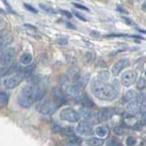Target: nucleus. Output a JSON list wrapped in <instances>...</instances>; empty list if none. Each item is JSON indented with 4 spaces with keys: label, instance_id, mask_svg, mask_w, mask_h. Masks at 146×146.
<instances>
[{
    "label": "nucleus",
    "instance_id": "obj_1",
    "mask_svg": "<svg viewBox=\"0 0 146 146\" xmlns=\"http://www.w3.org/2000/svg\"><path fill=\"white\" fill-rule=\"evenodd\" d=\"M45 90L39 86L29 85L23 88L20 95L18 96V104L23 108H29L35 102L43 98Z\"/></svg>",
    "mask_w": 146,
    "mask_h": 146
},
{
    "label": "nucleus",
    "instance_id": "obj_2",
    "mask_svg": "<svg viewBox=\"0 0 146 146\" xmlns=\"http://www.w3.org/2000/svg\"><path fill=\"white\" fill-rule=\"evenodd\" d=\"M91 92L96 98L102 100H113L117 98L118 91L111 85L105 82L96 80L91 85Z\"/></svg>",
    "mask_w": 146,
    "mask_h": 146
},
{
    "label": "nucleus",
    "instance_id": "obj_3",
    "mask_svg": "<svg viewBox=\"0 0 146 146\" xmlns=\"http://www.w3.org/2000/svg\"><path fill=\"white\" fill-rule=\"evenodd\" d=\"M14 57H15V50H14V48H8L1 50V58H0L1 70L7 68L11 65L13 62Z\"/></svg>",
    "mask_w": 146,
    "mask_h": 146
},
{
    "label": "nucleus",
    "instance_id": "obj_4",
    "mask_svg": "<svg viewBox=\"0 0 146 146\" xmlns=\"http://www.w3.org/2000/svg\"><path fill=\"white\" fill-rule=\"evenodd\" d=\"M59 117L62 121H66L68 122H77L80 119V115L74 109L65 108L62 109L59 112Z\"/></svg>",
    "mask_w": 146,
    "mask_h": 146
},
{
    "label": "nucleus",
    "instance_id": "obj_5",
    "mask_svg": "<svg viewBox=\"0 0 146 146\" xmlns=\"http://www.w3.org/2000/svg\"><path fill=\"white\" fill-rule=\"evenodd\" d=\"M57 108H58V104L56 102L47 100L39 104L38 111L43 115H51L52 113L55 112Z\"/></svg>",
    "mask_w": 146,
    "mask_h": 146
},
{
    "label": "nucleus",
    "instance_id": "obj_6",
    "mask_svg": "<svg viewBox=\"0 0 146 146\" xmlns=\"http://www.w3.org/2000/svg\"><path fill=\"white\" fill-rule=\"evenodd\" d=\"M137 80V72L135 70H128L121 75V84L125 87H130L135 83Z\"/></svg>",
    "mask_w": 146,
    "mask_h": 146
},
{
    "label": "nucleus",
    "instance_id": "obj_7",
    "mask_svg": "<svg viewBox=\"0 0 146 146\" xmlns=\"http://www.w3.org/2000/svg\"><path fill=\"white\" fill-rule=\"evenodd\" d=\"M23 78L24 77L21 74L12 75L10 77L7 78V79L4 80V85L7 89H14L21 83L23 80Z\"/></svg>",
    "mask_w": 146,
    "mask_h": 146
},
{
    "label": "nucleus",
    "instance_id": "obj_8",
    "mask_svg": "<svg viewBox=\"0 0 146 146\" xmlns=\"http://www.w3.org/2000/svg\"><path fill=\"white\" fill-rule=\"evenodd\" d=\"M77 131H78V133L80 135L88 136L93 133V129H92V126H91L90 123L80 122L79 123V125L77 126Z\"/></svg>",
    "mask_w": 146,
    "mask_h": 146
},
{
    "label": "nucleus",
    "instance_id": "obj_9",
    "mask_svg": "<svg viewBox=\"0 0 146 146\" xmlns=\"http://www.w3.org/2000/svg\"><path fill=\"white\" fill-rule=\"evenodd\" d=\"M128 65H129V59L127 58H124L122 59H120L119 61H117L114 65L112 66V68H111V72L113 75H118L119 73H120L123 68H126Z\"/></svg>",
    "mask_w": 146,
    "mask_h": 146
},
{
    "label": "nucleus",
    "instance_id": "obj_10",
    "mask_svg": "<svg viewBox=\"0 0 146 146\" xmlns=\"http://www.w3.org/2000/svg\"><path fill=\"white\" fill-rule=\"evenodd\" d=\"M68 93L70 94V96L72 97V99H74L77 102H82L83 100V97H82V93H81V90L80 89V87L76 86H70V88L68 90Z\"/></svg>",
    "mask_w": 146,
    "mask_h": 146
},
{
    "label": "nucleus",
    "instance_id": "obj_11",
    "mask_svg": "<svg viewBox=\"0 0 146 146\" xmlns=\"http://www.w3.org/2000/svg\"><path fill=\"white\" fill-rule=\"evenodd\" d=\"M113 113H114L113 110L109 109V108H104V109H102L98 112L97 117L100 121H108L113 116Z\"/></svg>",
    "mask_w": 146,
    "mask_h": 146
},
{
    "label": "nucleus",
    "instance_id": "obj_12",
    "mask_svg": "<svg viewBox=\"0 0 146 146\" xmlns=\"http://www.w3.org/2000/svg\"><path fill=\"white\" fill-rule=\"evenodd\" d=\"M89 80H90V74H78L77 77L75 78V81L77 82V86L78 87H81V88H83L85 87L87 84H88L89 82Z\"/></svg>",
    "mask_w": 146,
    "mask_h": 146
},
{
    "label": "nucleus",
    "instance_id": "obj_13",
    "mask_svg": "<svg viewBox=\"0 0 146 146\" xmlns=\"http://www.w3.org/2000/svg\"><path fill=\"white\" fill-rule=\"evenodd\" d=\"M13 41L12 35L9 32H1V49L3 50L4 48H6Z\"/></svg>",
    "mask_w": 146,
    "mask_h": 146
},
{
    "label": "nucleus",
    "instance_id": "obj_14",
    "mask_svg": "<svg viewBox=\"0 0 146 146\" xmlns=\"http://www.w3.org/2000/svg\"><path fill=\"white\" fill-rule=\"evenodd\" d=\"M126 108H127V111L131 114H136L141 111V105H140L136 100H132V102H130L127 104Z\"/></svg>",
    "mask_w": 146,
    "mask_h": 146
},
{
    "label": "nucleus",
    "instance_id": "obj_15",
    "mask_svg": "<svg viewBox=\"0 0 146 146\" xmlns=\"http://www.w3.org/2000/svg\"><path fill=\"white\" fill-rule=\"evenodd\" d=\"M80 115L82 116V118L85 119L87 121H90V120H92L94 118V113L92 112L90 109L88 108H82L80 110Z\"/></svg>",
    "mask_w": 146,
    "mask_h": 146
},
{
    "label": "nucleus",
    "instance_id": "obj_16",
    "mask_svg": "<svg viewBox=\"0 0 146 146\" xmlns=\"http://www.w3.org/2000/svg\"><path fill=\"white\" fill-rule=\"evenodd\" d=\"M86 143L90 146H102L104 143V140L99 138H91L86 141Z\"/></svg>",
    "mask_w": 146,
    "mask_h": 146
},
{
    "label": "nucleus",
    "instance_id": "obj_17",
    "mask_svg": "<svg viewBox=\"0 0 146 146\" xmlns=\"http://www.w3.org/2000/svg\"><path fill=\"white\" fill-rule=\"evenodd\" d=\"M32 61V56L29 53H24L21 55L20 57V62L23 65H29V64Z\"/></svg>",
    "mask_w": 146,
    "mask_h": 146
},
{
    "label": "nucleus",
    "instance_id": "obj_18",
    "mask_svg": "<svg viewBox=\"0 0 146 146\" xmlns=\"http://www.w3.org/2000/svg\"><path fill=\"white\" fill-rule=\"evenodd\" d=\"M95 131H96V133H97V135L99 137H102V138H103V137H105L108 134V129H107V127H105V126H98L95 129Z\"/></svg>",
    "mask_w": 146,
    "mask_h": 146
},
{
    "label": "nucleus",
    "instance_id": "obj_19",
    "mask_svg": "<svg viewBox=\"0 0 146 146\" xmlns=\"http://www.w3.org/2000/svg\"><path fill=\"white\" fill-rule=\"evenodd\" d=\"M137 96H138V94H136L134 90H128L124 96V100L130 102H132L134 99L136 100Z\"/></svg>",
    "mask_w": 146,
    "mask_h": 146
},
{
    "label": "nucleus",
    "instance_id": "obj_20",
    "mask_svg": "<svg viewBox=\"0 0 146 146\" xmlns=\"http://www.w3.org/2000/svg\"><path fill=\"white\" fill-rule=\"evenodd\" d=\"M82 103L84 105V108H88V109H92L95 106L94 103L92 102V100L88 97L83 98V100H82Z\"/></svg>",
    "mask_w": 146,
    "mask_h": 146
},
{
    "label": "nucleus",
    "instance_id": "obj_21",
    "mask_svg": "<svg viewBox=\"0 0 146 146\" xmlns=\"http://www.w3.org/2000/svg\"><path fill=\"white\" fill-rule=\"evenodd\" d=\"M98 78H99V80L100 81H105L107 80L109 78H110V74L108 71H100L98 73Z\"/></svg>",
    "mask_w": 146,
    "mask_h": 146
},
{
    "label": "nucleus",
    "instance_id": "obj_22",
    "mask_svg": "<svg viewBox=\"0 0 146 146\" xmlns=\"http://www.w3.org/2000/svg\"><path fill=\"white\" fill-rule=\"evenodd\" d=\"M7 100H8V94L6 92H1V94H0V102H1V105L7 104Z\"/></svg>",
    "mask_w": 146,
    "mask_h": 146
},
{
    "label": "nucleus",
    "instance_id": "obj_23",
    "mask_svg": "<svg viewBox=\"0 0 146 146\" xmlns=\"http://www.w3.org/2000/svg\"><path fill=\"white\" fill-rule=\"evenodd\" d=\"M145 84H146V81L143 78H140V80H138V82H137V89L141 90L144 89L145 87Z\"/></svg>",
    "mask_w": 146,
    "mask_h": 146
},
{
    "label": "nucleus",
    "instance_id": "obj_24",
    "mask_svg": "<svg viewBox=\"0 0 146 146\" xmlns=\"http://www.w3.org/2000/svg\"><path fill=\"white\" fill-rule=\"evenodd\" d=\"M63 134H65L67 136H74V131H73V129L70 127H68V128H65V129L63 130ZM75 137V136H74Z\"/></svg>",
    "mask_w": 146,
    "mask_h": 146
},
{
    "label": "nucleus",
    "instance_id": "obj_25",
    "mask_svg": "<svg viewBox=\"0 0 146 146\" xmlns=\"http://www.w3.org/2000/svg\"><path fill=\"white\" fill-rule=\"evenodd\" d=\"M135 144H136V140H135V138H133V137L129 136L126 139V145H128V146H133Z\"/></svg>",
    "mask_w": 146,
    "mask_h": 146
},
{
    "label": "nucleus",
    "instance_id": "obj_26",
    "mask_svg": "<svg viewBox=\"0 0 146 146\" xmlns=\"http://www.w3.org/2000/svg\"><path fill=\"white\" fill-rule=\"evenodd\" d=\"M66 146H81V145L80 143V141L77 139H75V140H72V141H68V143L66 144Z\"/></svg>",
    "mask_w": 146,
    "mask_h": 146
},
{
    "label": "nucleus",
    "instance_id": "obj_27",
    "mask_svg": "<svg viewBox=\"0 0 146 146\" xmlns=\"http://www.w3.org/2000/svg\"><path fill=\"white\" fill-rule=\"evenodd\" d=\"M40 7H41V8L44 9V10H46V11H48V13H52V14L56 13V10H55V9H53V8H51L50 7L44 6V5H40Z\"/></svg>",
    "mask_w": 146,
    "mask_h": 146
},
{
    "label": "nucleus",
    "instance_id": "obj_28",
    "mask_svg": "<svg viewBox=\"0 0 146 146\" xmlns=\"http://www.w3.org/2000/svg\"><path fill=\"white\" fill-rule=\"evenodd\" d=\"M57 43L59 45H67L68 44V38H59L57 39Z\"/></svg>",
    "mask_w": 146,
    "mask_h": 146
},
{
    "label": "nucleus",
    "instance_id": "obj_29",
    "mask_svg": "<svg viewBox=\"0 0 146 146\" xmlns=\"http://www.w3.org/2000/svg\"><path fill=\"white\" fill-rule=\"evenodd\" d=\"M72 5H73V6H74V7H76L77 8H79V9H82V10H87V11L89 10V9H88V7H84L83 5L78 4V3H75V2H73V3H72Z\"/></svg>",
    "mask_w": 146,
    "mask_h": 146
},
{
    "label": "nucleus",
    "instance_id": "obj_30",
    "mask_svg": "<svg viewBox=\"0 0 146 146\" xmlns=\"http://www.w3.org/2000/svg\"><path fill=\"white\" fill-rule=\"evenodd\" d=\"M24 6H25L26 9H27V10H29V11L33 12V13H38V10H36V8H34L32 6H30V5H29V4H24Z\"/></svg>",
    "mask_w": 146,
    "mask_h": 146
},
{
    "label": "nucleus",
    "instance_id": "obj_31",
    "mask_svg": "<svg viewBox=\"0 0 146 146\" xmlns=\"http://www.w3.org/2000/svg\"><path fill=\"white\" fill-rule=\"evenodd\" d=\"M94 56H95L94 54L90 53V52H89V53H87V54L85 55V58H86L87 60H88V61L90 62V61H92L93 59H94V58H93V57H94Z\"/></svg>",
    "mask_w": 146,
    "mask_h": 146
},
{
    "label": "nucleus",
    "instance_id": "obj_32",
    "mask_svg": "<svg viewBox=\"0 0 146 146\" xmlns=\"http://www.w3.org/2000/svg\"><path fill=\"white\" fill-rule=\"evenodd\" d=\"M108 146H120V144H119L116 141L114 140H110L108 141Z\"/></svg>",
    "mask_w": 146,
    "mask_h": 146
},
{
    "label": "nucleus",
    "instance_id": "obj_33",
    "mask_svg": "<svg viewBox=\"0 0 146 146\" xmlns=\"http://www.w3.org/2000/svg\"><path fill=\"white\" fill-rule=\"evenodd\" d=\"M74 15L78 17V18H80V19H81L82 21H86V18L84 17H82L80 13H78V12H74Z\"/></svg>",
    "mask_w": 146,
    "mask_h": 146
},
{
    "label": "nucleus",
    "instance_id": "obj_34",
    "mask_svg": "<svg viewBox=\"0 0 146 146\" xmlns=\"http://www.w3.org/2000/svg\"><path fill=\"white\" fill-rule=\"evenodd\" d=\"M122 19H123V20H125V22L127 23V24H129V25H134V23L132 22L131 19H129V18H127V17H122Z\"/></svg>",
    "mask_w": 146,
    "mask_h": 146
},
{
    "label": "nucleus",
    "instance_id": "obj_35",
    "mask_svg": "<svg viewBox=\"0 0 146 146\" xmlns=\"http://www.w3.org/2000/svg\"><path fill=\"white\" fill-rule=\"evenodd\" d=\"M60 12L63 14V15H65V16H67L68 17H72V15L70 13V12H68V11H64V10H60Z\"/></svg>",
    "mask_w": 146,
    "mask_h": 146
},
{
    "label": "nucleus",
    "instance_id": "obj_36",
    "mask_svg": "<svg viewBox=\"0 0 146 146\" xmlns=\"http://www.w3.org/2000/svg\"><path fill=\"white\" fill-rule=\"evenodd\" d=\"M141 9H143V10H144V11H146V1L143 2V4L141 5Z\"/></svg>",
    "mask_w": 146,
    "mask_h": 146
},
{
    "label": "nucleus",
    "instance_id": "obj_37",
    "mask_svg": "<svg viewBox=\"0 0 146 146\" xmlns=\"http://www.w3.org/2000/svg\"><path fill=\"white\" fill-rule=\"evenodd\" d=\"M141 118H143V120H145V121H146V111H144L143 113H141Z\"/></svg>",
    "mask_w": 146,
    "mask_h": 146
},
{
    "label": "nucleus",
    "instance_id": "obj_38",
    "mask_svg": "<svg viewBox=\"0 0 146 146\" xmlns=\"http://www.w3.org/2000/svg\"><path fill=\"white\" fill-rule=\"evenodd\" d=\"M118 10H121V12H125V13H127V11L125 10V9H122V8H121L120 7H118Z\"/></svg>",
    "mask_w": 146,
    "mask_h": 146
},
{
    "label": "nucleus",
    "instance_id": "obj_39",
    "mask_svg": "<svg viewBox=\"0 0 146 146\" xmlns=\"http://www.w3.org/2000/svg\"><path fill=\"white\" fill-rule=\"evenodd\" d=\"M145 76H146V70H145Z\"/></svg>",
    "mask_w": 146,
    "mask_h": 146
},
{
    "label": "nucleus",
    "instance_id": "obj_40",
    "mask_svg": "<svg viewBox=\"0 0 146 146\" xmlns=\"http://www.w3.org/2000/svg\"><path fill=\"white\" fill-rule=\"evenodd\" d=\"M145 106H146V102H145Z\"/></svg>",
    "mask_w": 146,
    "mask_h": 146
}]
</instances>
